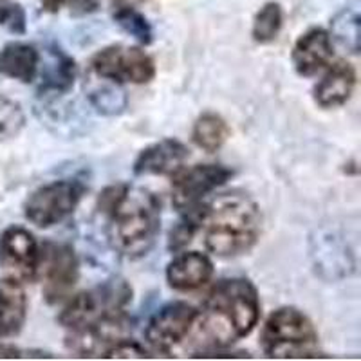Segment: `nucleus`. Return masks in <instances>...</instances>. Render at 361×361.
Segmentation results:
<instances>
[{"mask_svg":"<svg viewBox=\"0 0 361 361\" xmlns=\"http://www.w3.org/2000/svg\"><path fill=\"white\" fill-rule=\"evenodd\" d=\"M260 318L259 291L247 279L219 280L193 324L192 343L202 354L219 353L253 333Z\"/></svg>","mask_w":361,"mask_h":361,"instance_id":"obj_1","label":"nucleus"},{"mask_svg":"<svg viewBox=\"0 0 361 361\" xmlns=\"http://www.w3.org/2000/svg\"><path fill=\"white\" fill-rule=\"evenodd\" d=\"M206 250L219 259L250 253L262 233V212L251 195L228 192L204 204L201 222Z\"/></svg>","mask_w":361,"mask_h":361,"instance_id":"obj_2","label":"nucleus"},{"mask_svg":"<svg viewBox=\"0 0 361 361\" xmlns=\"http://www.w3.org/2000/svg\"><path fill=\"white\" fill-rule=\"evenodd\" d=\"M107 217V240L125 259L150 253L161 230V202L156 193L130 186Z\"/></svg>","mask_w":361,"mask_h":361,"instance_id":"obj_3","label":"nucleus"},{"mask_svg":"<svg viewBox=\"0 0 361 361\" xmlns=\"http://www.w3.org/2000/svg\"><path fill=\"white\" fill-rule=\"evenodd\" d=\"M318 340L311 318L289 305L271 312L260 334L264 354L276 360L318 356Z\"/></svg>","mask_w":361,"mask_h":361,"instance_id":"obj_4","label":"nucleus"},{"mask_svg":"<svg viewBox=\"0 0 361 361\" xmlns=\"http://www.w3.org/2000/svg\"><path fill=\"white\" fill-rule=\"evenodd\" d=\"M132 286L121 276L105 280L96 288L74 296L58 316V324L69 333L90 327L111 316L123 314L132 302Z\"/></svg>","mask_w":361,"mask_h":361,"instance_id":"obj_5","label":"nucleus"},{"mask_svg":"<svg viewBox=\"0 0 361 361\" xmlns=\"http://www.w3.org/2000/svg\"><path fill=\"white\" fill-rule=\"evenodd\" d=\"M85 186L76 179H60L35 190L24 202V217L37 228H51L74 214Z\"/></svg>","mask_w":361,"mask_h":361,"instance_id":"obj_6","label":"nucleus"},{"mask_svg":"<svg viewBox=\"0 0 361 361\" xmlns=\"http://www.w3.org/2000/svg\"><path fill=\"white\" fill-rule=\"evenodd\" d=\"M90 69L98 78L114 82L116 85H145L156 78V63L152 56L140 47L130 45L118 44L103 47L90 60Z\"/></svg>","mask_w":361,"mask_h":361,"instance_id":"obj_7","label":"nucleus"},{"mask_svg":"<svg viewBox=\"0 0 361 361\" xmlns=\"http://www.w3.org/2000/svg\"><path fill=\"white\" fill-rule=\"evenodd\" d=\"M40 257L44 271V298L49 305L60 304L74 289L80 279V262L71 244L45 243Z\"/></svg>","mask_w":361,"mask_h":361,"instance_id":"obj_8","label":"nucleus"},{"mask_svg":"<svg viewBox=\"0 0 361 361\" xmlns=\"http://www.w3.org/2000/svg\"><path fill=\"white\" fill-rule=\"evenodd\" d=\"M42 250L37 238L22 226H9L0 235V267L6 276L31 283L40 273Z\"/></svg>","mask_w":361,"mask_h":361,"instance_id":"obj_9","label":"nucleus"},{"mask_svg":"<svg viewBox=\"0 0 361 361\" xmlns=\"http://www.w3.org/2000/svg\"><path fill=\"white\" fill-rule=\"evenodd\" d=\"M199 311L188 302H170L150 318L145 329V340L156 353L169 354L190 336Z\"/></svg>","mask_w":361,"mask_h":361,"instance_id":"obj_10","label":"nucleus"},{"mask_svg":"<svg viewBox=\"0 0 361 361\" xmlns=\"http://www.w3.org/2000/svg\"><path fill=\"white\" fill-rule=\"evenodd\" d=\"M233 173V170L224 164H195L173 180L172 204L179 212L202 204L209 193L224 186Z\"/></svg>","mask_w":361,"mask_h":361,"instance_id":"obj_11","label":"nucleus"},{"mask_svg":"<svg viewBox=\"0 0 361 361\" xmlns=\"http://www.w3.org/2000/svg\"><path fill=\"white\" fill-rule=\"evenodd\" d=\"M333 56L334 45L331 33L322 27H312L296 40L291 60L298 76L311 78L320 71L327 69L333 62Z\"/></svg>","mask_w":361,"mask_h":361,"instance_id":"obj_12","label":"nucleus"},{"mask_svg":"<svg viewBox=\"0 0 361 361\" xmlns=\"http://www.w3.org/2000/svg\"><path fill=\"white\" fill-rule=\"evenodd\" d=\"M190 150L176 137H164L143 148L134 161L135 176H173L180 172Z\"/></svg>","mask_w":361,"mask_h":361,"instance_id":"obj_13","label":"nucleus"},{"mask_svg":"<svg viewBox=\"0 0 361 361\" xmlns=\"http://www.w3.org/2000/svg\"><path fill=\"white\" fill-rule=\"evenodd\" d=\"M166 282L173 291L188 293L204 288L214 276V262L199 251H183L166 266Z\"/></svg>","mask_w":361,"mask_h":361,"instance_id":"obj_14","label":"nucleus"},{"mask_svg":"<svg viewBox=\"0 0 361 361\" xmlns=\"http://www.w3.org/2000/svg\"><path fill=\"white\" fill-rule=\"evenodd\" d=\"M356 89V69L349 62H336L329 67L324 78L316 83L312 99L320 109H338L349 102Z\"/></svg>","mask_w":361,"mask_h":361,"instance_id":"obj_15","label":"nucleus"},{"mask_svg":"<svg viewBox=\"0 0 361 361\" xmlns=\"http://www.w3.org/2000/svg\"><path fill=\"white\" fill-rule=\"evenodd\" d=\"M27 318L24 283L15 279L0 280V338L17 336Z\"/></svg>","mask_w":361,"mask_h":361,"instance_id":"obj_16","label":"nucleus"},{"mask_svg":"<svg viewBox=\"0 0 361 361\" xmlns=\"http://www.w3.org/2000/svg\"><path fill=\"white\" fill-rule=\"evenodd\" d=\"M40 53L35 45L11 42L0 51V74L17 82H33L38 73Z\"/></svg>","mask_w":361,"mask_h":361,"instance_id":"obj_17","label":"nucleus"},{"mask_svg":"<svg viewBox=\"0 0 361 361\" xmlns=\"http://www.w3.org/2000/svg\"><path fill=\"white\" fill-rule=\"evenodd\" d=\"M49 63L42 73V94H66L73 89L76 80V63L60 47L53 45L49 49Z\"/></svg>","mask_w":361,"mask_h":361,"instance_id":"obj_18","label":"nucleus"},{"mask_svg":"<svg viewBox=\"0 0 361 361\" xmlns=\"http://www.w3.org/2000/svg\"><path fill=\"white\" fill-rule=\"evenodd\" d=\"M230 134V125L221 114L206 111L193 123L192 141L204 152L214 154L217 152L219 148H222V145L228 141Z\"/></svg>","mask_w":361,"mask_h":361,"instance_id":"obj_19","label":"nucleus"},{"mask_svg":"<svg viewBox=\"0 0 361 361\" xmlns=\"http://www.w3.org/2000/svg\"><path fill=\"white\" fill-rule=\"evenodd\" d=\"M183 217L179 219L176 226L169 233V250L177 253L185 246H188L193 240V237L201 231L202 215H204V204H199L195 208L180 212Z\"/></svg>","mask_w":361,"mask_h":361,"instance_id":"obj_20","label":"nucleus"},{"mask_svg":"<svg viewBox=\"0 0 361 361\" xmlns=\"http://www.w3.org/2000/svg\"><path fill=\"white\" fill-rule=\"evenodd\" d=\"M283 24L282 8L276 2H267L266 6L260 8L257 17L253 20V29H251V37L257 44H271L279 37L280 29Z\"/></svg>","mask_w":361,"mask_h":361,"instance_id":"obj_21","label":"nucleus"},{"mask_svg":"<svg viewBox=\"0 0 361 361\" xmlns=\"http://www.w3.org/2000/svg\"><path fill=\"white\" fill-rule=\"evenodd\" d=\"M114 20L119 27L123 29L125 33L134 37L140 44H152V25L148 24L147 18H145L132 4H118V8L114 9Z\"/></svg>","mask_w":361,"mask_h":361,"instance_id":"obj_22","label":"nucleus"},{"mask_svg":"<svg viewBox=\"0 0 361 361\" xmlns=\"http://www.w3.org/2000/svg\"><path fill=\"white\" fill-rule=\"evenodd\" d=\"M334 35L353 53L360 49V15L356 9H345L334 18Z\"/></svg>","mask_w":361,"mask_h":361,"instance_id":"obj_23","label":"nucleus"},{"mask_svg":"<svg viewBox=\"0 0 361 361\" xmlns=\"http://www.w3.org/2000/svg\"><path fill=\"white\" fill-rule=\"evenodd\" d=\"M90 103L98 109L102 114H118L127 105L123 92H118L114 87H102V89L90 90Z\"/></svg>","mask_w":361,"mask_h":361,"instance_id":"obj_24","label":"nucleus"},{"mask_svg":"<svg viewBox=\"0 0 361 361\" xmlns=\"http://www.w3.org/2000/svg\"><path fill=\"white\" fill-rule=\"evenodd\" d=\"M0 25L13 35H25L27 17L20 4L0 6Z\"/></svg>","mask_w":361,"mask_h":361,"instance_id":"obj_25","label":"nucleus"},{"mask_svg":"<svg viewBox=\"0 0 361 361\" xmlns=\"http://www.w3.org/2000/svg\"><path fill=\"white\" fill-rule=\"evenodd\" d=\"M148 356L150 354H148V350L145 349L143 345H140L128 336L116 341L111 349L103 354V357H109V360H145Z\"/></svg>","mask_w":361,"mask_h":361,"instance_id":"obj_26","label":"nucleus"},{"mask_svg":"<svg viewBox=\"0 0 361 361\" xmlns=\"http://www.w3.org/2000/svg\"><path fill=\"white\" fill-rule=\"evenodd\" d=\"M130 185L128 183H114V185H109L99 192L98 201H96V208H98L99 214L105 217L116 208V206L121 202V199L125 197V193L128 192Z\"/></svg>","mask_w":361,"mask_h":361,"instance_id":"obj_27","label":"nucleus"},{"mask_svg":"<svg viewBox=\"0 0 361 361\" xmlns=\"http://www.w3.org/2000/svg\"><path fill=\"white\" fill-rule=\"evenodd\" d=\"M102 0H69V8L73 15L76 17H83L89 13H94L99 8Z\"/></svg>","mask_w":361,"mask_h":361,"instance_id":"obj_28","label":"nucleus"},{"mask_svg":"<svg viewBox=\"0 0 361 361\" xmlns=\"http://www.w3.org/2000/svg\"><path fill=\"white\" fill-rule=\"evenodd\" d=\"M42 9L47 13H58L63 6V0H40Z\"/></svg>","mask_w":361,"mask_h":361,"instance_id":"obj_29","label":"nucleus"},{"mask_svg":"<svg viewBox=\"0 0 361 361\" xmlns=\"http://www.w3.org/2000/svg\"><path fill=\"white\" fill-rule=\"evenodd\" d=\"M0 2H4V0H0Z\"/></svg>","mask_w":361,"mask_h":361,"instance_id":"obj_30","label":"nucleus"}]
</instances>
